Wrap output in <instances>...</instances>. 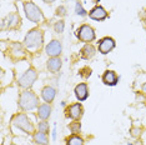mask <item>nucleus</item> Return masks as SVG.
Here are the masks:
<instances>
[{
	"label": "nucleus",
	"mask_w": 146,
	"mask_h": 145,
	"mask_svg": "<svg viewBox=\"0 0 146 145\" xmlns=\"http://www.w3.org/2000/svg\"><path fill=\"white\" fill-rule=\"evenodd\" d=\"M42 41H44V35H42V31L39 29L30 30L24 39L25 47L28 49H31V50H39L42 47Z\"/></svg>",
	"instance_id": "obj_1"
},
{
	"label": "nucleus",
	"mask_w": 146,
	"mask_h": 145,
	"mask_svg": "<svg viewBox=\"0 0 146 145\" xmlns=\"http://www.w3.org/2000/svg\"><path fill=\"white\" fill-rule=\"evenodd\" d=\"M39 105V98L36 96L35 93H33L31 90H25L23 91L19 96V106L23 110L28 111V110H33Z\"/></svg>",
	"instance_id": "obj_2"
},
{
	"label": "nucleus",
	"mask_w": 146,
	"mask_h": 145,
	"mask_svg": "<svg viewBox=\"0 0 146 145\" xmlns=\"http://www.w3.org/2000/svg\"><path fill=\"white\" fill-rule=\"evenodd\" d=\"M13 124L26 134H34V125L25 114H16L13 118Z\"/></svg>",
	"instance_id": "obj_3"
},
{
	"label": "nucleus",
	"mask_w": 146,
	"mask_h": 145,
	"mask_svg": "<svg viewBox=\"0 0 146 145\" xmlns=\"http://www.w3.org/2000/svg\"><path fill=\"white\" fill-rule=\"evenodd\" d=\"M24 10H25L26 18H28L29 20L34 21V23H39V21H41L42 19H44V15H42L41 10L31 1L25 3L24 4Z\"/></svg>",
	"instance_id": "obj_4"
},
{
	"label": "nucleus",
	"mask_w": 146,
	"mask_h": 145,
	"mask_svg": "<svg viewBox=\"0 0 146 145\" xmlns=\"http://www.w3.org/2000/svg\"><path fill=\"white\" fill-rule=\"evenodd\" d=\"M36 78H38V72H36L34 69H29V70H26L24 74H23V76L19 79V85H20L21 88H31L33 84L35 83Z\"/></svg>",
	"instance_id": "obj_5"
},
{
	"label": "nucleus",
	"mask_w": 146,
	"mask_h": 145,
	"mask_svg": "<svg viewBox=\"0 0 146 145\" xmlns=\"http://www.w3.org/2000/svg\"><path fill=\"white\" fill-rule=\"evenodd\" d=\"M78 38L80 39L81 41L85 43H91L95 39V31L91 26L89 25H82L80 29L78 30Z\"/></svg>",
	"instance_id": "obj_6"
},
{
	"label": "nucleus",
	"mask_w": 146,
	"mask_h": 145,
	"mask_svg": "<svg viewBox=\"0 0 146 145\" xmlns=\"http://www.w3.org/2000/svg\"><path fill=\"white\" fill-rule=\"evenodd\" d=\"M61 50H62V47H61V43L59 40H51L46 45V54L50 58L59 57L61 54Z\"/></svg>",
	"instance_id": "obj_7"
},
{
	"label": "nucleus",
	"mask_w": 146,
	"mask_h": 145,
	"mask_svg": "<svg viewBox=\"0 0 146 145\" xmlns=\"http://www.w3.org/2000/svg\"><path fill=\"white\" fill-rule=\"evenodd\" d=\"M66 116L70 118V119H74V120H78L81 118L82 115V106L80 103H76V104H72L70 105L68 109H66Z\"/></svg>",
	"instance_id": "obj_8"
},
{
	"label": "nucleus",
	"mask_w": 146,
	"mask_h": 145,
	"mask_svg": "<svg viewBox=\"0 0 146 145\" xmlns=\"http://www.w3.org/2000/svg\"><path fill=\"white\" fill-rule=\"evenodd\" d=\"M115 48V40L111 38H104L99 41V51L101 54H108Z\"/></svg>",
	"instance_id": "obj_9"
},
{
	"label": "nucleus",
	"mask_w": 146,
	"mask_h": 145,
	"mask_svg": "<svg viewBox=\"0 0 146 145\" xmlns=\"http://www.w3.org/2000/svg\"><path fill=\"white\" fill-rule=\"evenodd\" d=\"M89 16H90L91 19H94V20H104V19H106V16H108V13H106V10L102 6H95L92 10L89 13Z\"/></svg>",
	"instance_id": "obj_10"
},
{
	"label": "nucleus",
	"mask_w": 146,
	"mask_h": 145,
	"mask_svg": "<svg viewBox=\"0 0 146 145\" xmlns=\"http://www.w3.org/2000/svg\"><path fill=\"white\" fill-rule=\"evenodd\" d=\"M75 95H76V98H78L80 101H84L85 99L88 98V95H89L88 85H86L85 83H81V84L76 85V88H75Z\"/></svg>",
	"instance_id": "obj_11"
},
{
	"label": "nucleus",
	"mask_w": 146,
	"mask_h": 145,
	"mask_svg": "<svg viewBox=\"0 0 146 145\" xmlns=\"http://www.w3.org/2000/svg\"><path fill=\"white\" fill-rule=\"evenodd\" d=\"M117 80H119L117 75L112 70H106L104 72V75H102V81H104L106 85H116Z\"/></svg>",
	"instance_id": "obj_12"
},
{
	"label": "nucleus",
	"mask_w": 146,
	"mask_h": 145,
	"mask_svg": "<svg viewBox=\"0 0 146 145\" xmlns=\"http://www.w3.org/2000/svg\"><path fill=\"white\" fill-rule=\"evenodd\" d=\"M55 95H56V90L52 86H45L41 90V96L46 103H51L55 99Z\"/></svg>",
	"instance_id": "obj_13"
},
{
	"label": "nucleus",
	"mask_w": 146,
	"mask_h": 145,
	"mask_svg": "<svg viewBox=\"0 0 146 145\" xmlns=\"http://www.w3.org/2000/svg\"><path fill=\"white\" fill-rule=\"evenodd\" d=\"M46 67H48V70H50L51 72H56L60 70L61 68V59L59 57H54V58H50L48 60V64H46Z\"/></svg>",
	"instance_id": "obj_14"
},
{
	"label": "nucleus",
	"mask_w": 146,
	"mask_h": 145,
	"mask_svg": "<svg viewBox=\"0 0 146 145\" xmlns=\"http://www.w3.org/2000/svg\"><path fill=\"white\" fill-rule=\"evenodd\" d=\"M51 114V106L49 104H41L38 109V116L40 118L41 120H46L49 119Z\"/></svg>",
	"instance_id": "obj_15"
},
{
	"label": "nucleus",
	"mask_w": 146,
	"mask_h": 145,
	"mask_svg": "<svg viewBox=\"0 0 146 145\" xmlns=\"http://www.w3.org/2000/svg\"><path fill=\"white\" fill-rule=\"evenodd\" d=\"M33 139H34V143H36L38 145H48L49 144L48 134L41 133V131H38V133L33 134Z\"/></svg>",
	"instance_id": "obj_16"
},
{
	"label": "nucleus",
	"mask_w": 146,
	"mask_h": 145,
	"mask_svg": "<svg viewBox=\"0 0 146 145\" xmlns=\"http://www.w3.org/2000/svg\"><path fill=\"white\" fill-rule=\"evenodd\" d=\"M4 23H6L8 28H15V26L20 25V16H18L16 14H10L6 16Z\"/></svg>",
	"instance_id": "obj_17"
},
{
	"label": "nucleus",
	"mask_w": 146,
	"mask_h": 145,
	"mask_svg": "<svg viewBox=\"0 0 146 145\" xmlns=\"http://www.w3.org/2000/svg\"><path fill=\"white\" fill-rule=\"evenodd\" d=\"M95 55V48L91 44H86L84 48L81 49V57L84 59H91Z\"/></svg>",
	"instance_id": "obj_18"
},
{
	"label": "nucleus",
	"mask_w": 146,
	"mask_h": 145,
	"mask_svg": "<svg viewBox=\"0 0 146 145\" xmlns=\"http://www.w3.org/2000/svg\"><path fill=\"white\" fill-rule=\"evenodd\" d=\"M66 145H84V140L81 139L79 135H71L70 138L66 139Z\"/></svg>",
	"instance_id": "obj_19"
},
{
	"label": "nucleus",
	"mask_w": 146,
	"mask_h": 145,
	"mask_svg": "<svg viewBox=\"0 0 146 145\" xmlns=\"http://www.w3.org/2000/svg\"><path fill=\"white\" fill-rule=\"evenodd\" d=\"M38 131H41V133L48 134V133H49V124L46 123L45 120L40 121V123L38 124Z\"/></svg>",
	"instance_id": "obj_20"
},
{
	"label": "nucleus",
	"mask_w": 146,
	"mask_h": 145,
	"mask_svg": "<svg viewBox=\"0 0 146 145\" xmlns=\"http://www.w3.org/2000/svg\"><path fill=\"white\" fill-rule=\"evenodd\" d=\"M75 13L78 15H81V16H85L86 15V11H85V9L82 8V5H81V3L80 1H76V5H75Z\"/></svg>",
	"instance_id": "obj_21"
},
{
	"label": "nucleus",
	"mask_w": 146,
	"mask_h": 145,
	"mask_svg": "<svg viewBox=\"0 0 146 145\" xmlns=\"http://www.w3.org/2000/svg\"><path fill=\"white\" fill-rule=\"evenodd\" d=\"M64 21L62 20H59L56 24L54 25V30H55V33H58V34H61L62 31H64Z\"/></svg>",
	"instance_id": "obj_22"
},
{
	"label": "nucleus",
	"mask_w": 146,
	"mask_h": 145,
	"mask_svg": "<svg viewBox=\"0 0 146 145\" xmlns=\"http://www.w3.org/2000/svg\"><path fill=\"white\" fill-rule=\"evenodd\" d=\"M70 130H71V133H74V134H78L79 131H80V123L79 121H75V123H71L70 124Z\"/></svg>",
	"instance_id": "obj_23"
},
{
	"label": "nucleus",
	"mask_w": 146,
	"mask_h": 145,
	"mask_svg": "<svg viewBox=\"0 0 146 145\" xmlns=\"http://www.w3.org/2000/svg\"><path fill=\"white\" fill-rule=\"evenodd\" d=\"M56 15L58 16H65L66 15V10L64 6H59L58 9H56Z\"/></svg>",
	"instance_id": "obj_24"
},
{
	"label": "nucleus",
	"mask_w": 146,
	"mask_h": 145,
	"mask_svg": "<svg viewBox=\"0 0 146 145\" xmlns=\"http://www.w3.org/2000/svg\"><path fill=\"white\" fill-rule=\"evenodd\" d=\"M140 134H141V129H137V128H132V129H131V135L134 138L140 136Z\"/></svg>",
	"instance_id": "obj_25"
},
{
	"label": "nucleus",
	"mask_w": 146,
	"mask_h": 145,
	"mask_svg": "<svg viewBox=\"0 0 146 145\" xmlns=\"http://www.w3.org/2000/svg\"><path fill=\"white\" fill-rule=\"evenodd\" d=\"M142 93H145V94H146V83L142 85Z\"/></svg>",
	"instance_id": "obj_26"
},
{
	"label": "nucleus",
	"mask_w": 146,
	"mask_h": 145,
	"mask_svg": "<svg viewBox=\"0 0 146 145\" xmlns=\"http://www.w3.org/2000/svg\"><path fill=\"white\" fill-rule=\"evenodd\" d=\"M44 1H45V3H49V4H50V3H54L55 0H44Z\"/></svg>",
	"instance_id": "obj_27"
},
{
	"label": "nucleus",
	"mask_w": 146,
	"mask_h": 145,
	"mask_svg": "<svg viewBox=\"0 0 146 145\" xmlns=\"http://www.w3.org/2000/svg\"><path fill=\"white\" fill-rule=\"evenodd\" d=\"M11 145H16V144H11Z\"/></svg>",
	"instance_id": "obj_28"
}]
</instances>
